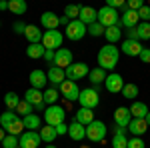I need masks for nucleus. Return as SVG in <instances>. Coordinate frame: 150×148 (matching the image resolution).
I'll list each match as a JSON object with an SVG mask.
<instances>
[{
  "label": "nucleus",
  "mask_w": 150,
  "mask_h": 148,
  "mask_svg": "<svg viewBox=\"0 0 150 148\" xmlns=\"http://www.w3.org/2000/svg\"><path fill=\"white\" fill-rule=\"evenodd\" d=\"M120 58V48L114 44H106L98 52V68L102 70H114Z\"/></svg>",
  "instance_id": "1"
},
{
  "label": "nucleus",
  "mask_w": 150,
  "mask_h": 148,
  "mask_svg": "<svg viewBox=\"0 0 150 148\" xmlns=\"http://www.w3.org/2000/svg\"><path fill=\"white\" fill-rule=\"evenodd\" d=\"M64 118H66V110H64L62 106H58V104H52V106H48L46 110H44V122H46L48 126L62 124Z\"/></svg>",
  "instance_id": "2"
},
{
  "label": "nucleus",
  "mask_w": 150,
  "mask_h": 148,
  "mask_svg": "<svg viewBox=\"0 0 150 148\" xmlns=\"http://www.w3.org/2000/svg\"><path fill=\"white\" fill-rule=\"evenodd\" d=\"M106 132H108V128H106V124L102 120H94V122H90L86 126V138L90 142H102L106 138Z\"/></svg>",
  "instance_id": "3"
},
{
  "label": "nucleus",
  "mask_w": 150,
  "mask_h": 148,
  "mask_svg": "<svg viewBox=\"0 0 150 148\" xmlns=\"http://www.w3.org/2000/svg\"><path fill=\"white\" fill-rule=\"evenodd\" d=\"M88 32V26L86 24H82L80 20H70V24L64 28V38H68V40H82L84 36Z\"/></svg>",
  "instance_id": "4"
},
{
  "label": "nucleus",
  "mask_w": 150,
  "mask_h": 148,
  "mask_svg": "<svg viewBox=\"0 0 150 148\" xmlns=\"http://www.w3.org/2000/svg\"><path fill=\"white\" fill-rule=\"evenodd\" d=\"M98 24H102L104 28H110V26H118L120 18H118V10L110 8V6H102L98 10Z\"/></svg>",
  "instance_id": "5"
},
{
  "label": "nucleus",
  "mask_w": 150,
  "mask_h": 148,
  "mask_svg": "<svg viewBox=\"0 0 150 148\" xmlns=\"http://www.w3.org/2000/svg\"><path fill=\"white\" fill-rule=\"evenodd\" d=\"M78 102H80V108H92L94 110V108L100 104L98 90H96V88H84V90H80Z\"/></svg>",
  "instance_id": "6"
},
{
  "label": "nucleus",
  "mask_w": 150,
  "mask_h": 148,
  "mask_svg": "<svg viewBox=\"0 0 150 148\" xmlns=\"http://www.w3.org/2000/svg\"><path fill=\"white\" fill-rule=\"evenodd\" d=\"M64 74H66V80L76 82V80H80V78H86L90 74V68H88L86 62H74L72 66H68V68L64 70Z\"/></svg>",
  "instance_id": "7"
},
{
  "label": "nucleus",
  "mask_w": 150,
  "mask_h": 148,
  "mask_svg": "<svg viewBox=\"0 0 150 148\" xmlns=\"http://www.w3.org/2000/svg\"><path fill=\"white\" fill-rule=\"evenodd\" d=\"M62 42H64V34L60 30H46L44 36H42V44L48 50H54V48H62Z\"/></svg>",
  "instance_id": "8"
},
{
  "label": "nucleus",
  "mask_w": 150,
  "mask_h": 148,
  "mask_svg": "<svg viewBox=\"0 0 150 148\" xmlns=\"http://www.w3.org/2000/svg\"><path fill=\"white\" fill-rule=\"evenodd\" d=\"M60 96H64L68 102H74V100H78V96H80V88L76 86V82L64 80V82L60 84Z\"/></svg>",
  "instance_id": "9"
},
{
  "label": "nucleus",
  "mask_w": 150,
  "mask_h": 148,
  "mask_svg": "<svg viewBox=\"0 0 150 148\" xmlns=\"http://www.w3.org/2000/svg\"><path fill=\"white\" fill-rule=\"evenodd\" d=\"M42 142L40 134L36 130H26L20 134V140H18V146L20 148H38V144Z\"/></svg>",
  "instance_id": "10"
},
{
  "label": "nucleus",
  "mask_w": 150,
  "mask_h": 148,
  "mask_svg": "<svg viewBox=\"0 0 150 148\" xmlns=\"http://www.w3.org/2000/svg\"><path fill=\"white\" fill-rule=\"evenodd\" d=\"M124 78L120 76V74H116V72H112V74H108L106 76V80H104V86H106V90L112 92V94H118V92H122V88H124Z\"/></svg>",
  "instance_id": "11"
},
{
  "label": "nucleus",
  "mask_w": 150,
  "mask_h": 148,
  "mask_svg": "<svg viewBox=\"0 0 150 148\" xmlns=\"http://www.w3.org/2000/svg\"><path fill=\"white\" fill-rule=\"evenodd\" d=\"M72 52H70L68 48H58L56 50V56H54V66H58V68L66 70L68 66H72L74 62H72Z\"/></svg>",
  "instance_id": "12"
},
{
  "label": "nucleus",
  "mask_w": 150,
  "mask_h": 148,
  "mask_svg": "<svg viewBox=\"0 0 150 148\" xmlns=\"http://www.w3.org/2000/svg\"><path fill=\"white\" fill-rule=\"evenodd\" d=\"M130 120H132L130 108H126V106H118V108L114 110V122H116V126H118V128H126V130H128Z\"/></svg>",
  "instance_id": "13"
},
{
  "label": "nucleus",
  "mask_w": 150,
  "mask_h": 148,
  "mask_svg": "<svg viewBox=\"0 0 150 148\" xmlns=\"http://www.w3.org/2000/svg\"><path fill=\"white\" fill-rule=\"evenodd\" d=\"M28 80H30V86L36 88V90H42L48 84V76H46L44 70H32L30 76H28Z\"/></svg>",
  "instance_id": "14"
},
{
  "label": "nucleus",
  "mask_w": 150,
  "mask_h": 148,
  "mask_svg": "<svg viewBox=\"0 0 150 148\" xmlns=\"http://www.w3.org/2000/svg\"><path fill=\"white\" fill-rule=\"evenodd\" d=\"M142 48H144V46L140 44V42H136V40H128L126 38V40L120 44V52L126 54V56H140Z\"/></svg>",
  "instance_id": "15"
},
{
  "label": "nucleus",
  "mask_w": 150,
  "mask_h": 148,
  "mask_svg": "<svg viewBox=\"0 0 150 148\" xmlns=\"http://www.w3.org/2000/svg\"><path fill=\"white\" fill-rule=\"evenodd\" d=\"M140 24V18H138V12L134 10H126L122 16H120V24L118 26H124L126 30H130V28H136Z\"/></svg>",
  "instance_id": "16"
},
{
  "label": "nucleus",
  "mask_w": 150,
  "mask_h": 148,
  "mask_svg": "<svg viewBox=\"0 0 150 148\" xmlns=\"http://www.w3.org/2000/svg\"><path fill=\"white\" fill-rule=\"evenodd\" d=\"M78 20H80L82 24H86V26H90V24L98 22V10H94L92 6H82Z\"/></svg>",
  "instance_id": "17"
},
{
  "label": "nucleus",
  "mask_w": 150,
  "mask_h": 148,
  "mask_svg": "<svg viewBox=\"0 0 150 148\" xmlns=\"http://www.w3.org/2000/svg\"><path fill=\"white\" fill-rule=\"evenodd\" d=\"M40 24L46 28V30H58L60 26V16H56L54 12H44L40 16Z\"/></svg>",
  "instance_id": "18"
},
{
  "label": "nucleus",
  "mask_w": 150,
  "mask_h": 148,
  "mask_svg": "<svg viewBox=\"0 0 150 148\" xmlns=\"http://www.w3.org/2000/svg\"><path fill=\"white\" fill-rule=\"evenodd\" d=\"M146 130H148V124H146L144 118H132L130 124H128V132H130L132 136H142Z\"/></svg>",
  "instance_id": "19"
},
{
  "label": "nucleus",
  "mask_w": 150,
  "mask_h": 148,
  "mask_svg": "<svg viewBox=\"0 0 150 148\" xmlns=\"http://www.w3.org/2000/svg\"><path fill=\"white\" fill-rule=\"evenodd\" d=\"M46 76H48V82H52V84H54V88H56V86H60V84L66 80V74H64V70L58 68V66H54V64L48 68Z\"/></svg>",
  "instance_id": "20"
},
{
  "label": "nucleus",
  "mask_w": 150,
  "mask_h": 148,
  "mask_svg": "<svg viewBox=\"0 0 150 148\" xmlns=\"http://www.w3.org/2000/svg\"><path fill=\"white\" fill-rule=\"evenodd\" d=\"M68 136L74 140V142H80V140H84L86 138V126H82L80 122H72V124H68Z\"/></svg>",
  "instance_id": "21"
},
{
  "label": "nucleus",
  "mask_w": 150,
  "mask_h": 148,
  "mask_svg": "<svg viewBox=\"0 0 150 148\" xmlns=\"http://www.w3.org/2000/svg\"><path fill=\"white\" fill-rule=\"evenodd\" d=\"M24 100L26 102H30L32 106H40V104L44 102V92L42 90H36V88H28V90L24 92Z\"/></svg>",
  "instance_id": "22"
},
{
  "label": "nucleus",
  "mask_w": 150,
  "mask_h": 148,
  "mask_svg": "<svg viewBox=\"0 0 150 148\" xmlns=\"http://www.w3.org/2000/svg\"><path fill=\"white\" fill-rule=\"evenodd\" d=\"M24 36H26V40H28L30 44H40V42H42L44 32H40V28H38V26H34V24H28V26H26Z\"/></svg>",
  "instance_id": "23"
},
{
  "label": "nucleus",
  "mask_w": 150,
  "mask_h": 148,
  "mask_svg": "<svg viewBox=\"0 0 150 148\" xmlns=\"http://www.w3.org/2000/svg\"><path fill=\"white\" fill-rule=\"evenodd\" d=\"M112 148H128L126 128H118V126H114V138H112Z\"/></svg>",
  "instance_id": "24"
},
{
  "label": "nucleus",
  "mask_w": 150,
  "mask_h": 148,
  "mask_svg": "<svg viewBox=\"0 0 150 148\" xmlns=\"http://www.w3.org/2000/svg\"><path fill=\"white\" fill-rule=\"evenodd\" d=\"M22 124H24V128H28V130H40L42 128V118L38 116V114H28V116H24L22 118Z\"/></svg>",
  "instance_id": "25"
},
{
  "label": "nucleus",
  "mask_w": 150,
  "mask_h": 148,
  "mask_svg": "<svg viewBox=\"0 0 150 148\" xmlns=\"http://www.w3.org/2000/svg\"><path fill=\"white\" fill-rule=\"evenodd\" d=\"M76 122H80L82 126H88L90 122H94V112L92 108H80L78 112H76V118H74Z\"/></svg>",
  "instance_id": "26"
},
{
  "label": "nucleus",
  "mask_w": 150,
  "mask_h": 148,
  "mask_svg": "<svg viewBox=\"0 0 150 148\" xmlns=\"http://www.w3.org/2000/svg\"><path fill=\"white\" fill-rule=\"evenodd\" d=\"M38 134H40V138H42V142H46V144H52L54 140H56V128L54 126H42L40 130H38Z\"/></svg>",
  "instance_id": "27"
},
{
  "label": "nucleus",
  "mask_w": 150,
  "mask_h": 148,
  "mask_svg": "<svg viewBox=\"0 0 150 148\" xmlns=\"http://www.w3.org/2000/svg\"><path fill=\"white\" fill-rule=\"evenodd\" d=\"M18 120V114L14 112V110H6V112L0 114V128H4V130H8L14 122Z\"/></svg>",
  "instance_id": "28"
},
{
  "label": "nucleus",
  "mask_w": 150,
  "mask_h": 148,
  "mask_svg": "<svg viewBox=\"0 0 150 148\" xmlns=\"http://www.w3.org/2000/svg\"><path fill=\"white\" fill-rule=\"evenodd\" d=\"M44 54H46V48H44L42 42L40 44H28V48H26V56L28 58L38 60V58H44Z\"/></svg>",
  "instance_id": "29"
},
{
  "label": "nucleus",
  "mask_w": 150,
  "mask_h": 148,
  "mask_svg": "<svg viewBox=\"0 0 150 148\" xmlns=\"http://www.w3.org/2000/svg\"><path fill=\"white\" fill-rule=\"evenodd\" d=\"M148 106L144 102H132V106H130V114H132V118H146V114H148Z\"/></svg>",
  "instance_id": "30"
},
{
  "label": "nucleus",
  "mask_w": 150,
  "mask_h": 148,
  "mask_svg": "<svg viewBox=\"0 0 150 148\" xmlns=\"http://www.w3.org/2000/svg\"><path fill=\"white\" fill-rule=\"evenodd\" d=\"M104 38L108 40V44H116V42L122 38L120 26H110V28H106V30H104Z\"/></svg>",
  "instance_id": "31"
},
{
  "label": "nucleus",
  "mask_w": 150,
  "mask_h": 148,
  "mask_svg": "<svg viewBox=\"0 0 150 148\" xmlns=\"http://www.w3.org/2000/svg\"><path fill=\"white\" fill-rule=\"evenodd\" d=\"M8 10L14 12L16 16H22L24 12L28 10V6H26L24 0H10V2H8Z\"/></svg>",
  "instance_id": "32"
},
{
  "label": "nucleus",
  "mask_w": 150,
  "mask_h": 148,
  "mask_svg": "<svg viewBox=\"0 0 150 148\" xmlns=\"http://www.w3.org/2000/svg\"><path fill=\"white\" fill-rule=\"evenodd\" d=\"M120 94H122V98H128V100H134V98L138 96V86H136L134 82H126Z\"/></svg>",
  "instance_id": "33"
},
{
  "label": "nucleus",
  "mask_w": 150,
  "mask_h": 148,
  "mask_svg": "<svg viewBox=\"0 0 150 148\" xmlns=\"http://www.w3.org/2000/svg\"><path fill=\"white\" fill-rule=\"evenodd\" d=\"M106 70H102V68H92L90 70V74H88V80L92 82V84H102L104 80H106Z\"/></svg>",
  "instance_id": "34"
},
{
  "label": "nucleus",
  "mask_w": 150,
  "mask_h": 148,
  "mask_svg": "<svg viewBox=\"0 0 150 148\" xmlns=\"http://www.w3.org/2000/svg\"><path fill=\"white\" fill-rule=\"evenodd\" d=\"M58 98H60V90H56L54 86L44 90V104H46V106H52V104H56Z\"/></svg>",
  "instance_id": "35"
},
{
  "label": "nucleus",
  "mask_w": 150,
  "mask_h": 148,
  "mask_svg": "<svg viewBox=\"0 0 150 148\" xmlns=\"http://www.w3.org/2000/svg\"><path fill=\"white\" fill-rule=\"evenodd\" d=\"M18 102H20V96H18L16 92H6V96H4V104H6L8 110H16Z\"/></svg>",
  "instance_id": "36"
},
{
  "label": "nucleus",
  "mask_w": 150,
  "mask_h": 148,
  "mask_svg": "<svg viewBox=\"0 0 150 148\" xmlns=\"http://www.w3.org/2000/svg\"><path fill=\"white\" fill-rule=\"evenodd\" d=\"M138 32V40H150V22H140L136 26Z\"/></svg>",
  "instance_id": "37"
},
{
  "label": "nucleus",
  "mask_w": 150,
  "mask_h": 148,
  "mask_svg": "<svg viewBox=\"0 0 150 148\" xmlns=\"http://www.w3.org/2000/svg\"><path fill=\"white\" fill-rule=\"evenodd\" d=\"M32 108H34V106H32L30 102H26V100H20L14 112H16V114H20V116L24 118V116H28V114H32Z\"/></svg>",
  "instance_id": "38"
},
{
  "label": "nucleus",
  "mask_w": 150,
  "mask_h": 148,
  "mask_svg": "<svg viewBox=\"0 0 150 148\" xmlns=\"http://www.w3.org/2000/svg\"><path fill=\"white\" fill-rule=\"evenodd\" d=\"M80 8H82V6L68 4V6L64 8V16H66V18H70V20H78V16H80Z\"/></svg>",
  "instance_id": "39"
},
{
  "label": "nucleus",
  "mask_w": 150,
  "mask_h": 148,
  "mask_svg": "<svg viewBox=\"0 0 150 148\" xmlns=\"http://www.w3.org/2000/svg\"><path fill=\"white\" fill-rule=\"evenodd\" d=\"M104 30H106V28H104L102 24H98V22H94V24L88 26V34H90V36H102Z\"/></svg>",
  "instance_id": "40"
},
{
  "label": "nucleus",
  "mask_w": 150,
  "mask_h": 148,
  "mask_svg": "<svg viewBox=\"0 0 150 148\" xmlns=\"http://www.w3.org/2000/svg\"><path fill=\"white\" fill-rule=\"evenodd\" d=\"M22 128H24V124H22V120L18 118L14 124L8 128V134H12V136H18V134H22Z\"/></svg>",
  "instance_id": "41"
},
{
  "label": "nucleus",
  "mask_w": 150,
  "mask_h": 148,
  "mask_svg": "<svg viewBox=\"0 0 150 148\" xmlns=\"http://www.w3.org/2000/svg\"><path fill=\"white\" fill-rule=\"evenodd\" d=\"M0 144H2L4 148H16V146H18V138L12 136V134H8V136H6L4 140H2V142H0Z\"/></svg>",
  "instance_id": "42"
},
{
  "label": "nucleus",
  "mask_w": 150,
  "mask_h": 148,
  "mask_svg": "<svg viewBox=\"0 0 150 148\" xmlns=\"http://www.w3.org/2000/svg\"><path fill=\"white\" fill-rule=\"evenodd\" d=\"M138 18L142 20V22H150V6L144 4V6L140 8V10H138Z\"/></svg>",
  "instance_id": "43"
},
{
  "label": "nucleus",
  "mask_w": 150,
  "mask_h": 148,
  "mask_svg": "<svg viewBox=\"0 0 150 148\" xmlns=\"http://www.w3.org/2000/svg\"><path fill=\"white\" fill-rule=\"evenodd\" d=\"M128 148H144V140H142L140 136L128 138Z\"/></svg>",
  "instance_id": "44"
},
{
  "label": "nucleus",
  "mask_w": 150,
  "mask_h": 148,
  "mask_svg": "<svg viewBox=\"0 0 150 148\" xmlns=\"http://www.w3.org/2000/svg\"><path fill=\"white\" fill-rule=\"evenodd\" d=\"M126 4H128V10H134V12H138L140 8L144 6V2H142V0H128Z\"/></svg>",
  "instance_id": "45"
},
{
  "label": "nucleus",
  "mask_w": 150,
  "mask_h": 148,
  "mask_svg": "<svg viewBox=\"0 0 150 148\" xmlns=\"http://www.w3.org/2000/svg\"><path fill=\"white\" fill-rule=\"evenodd\" d=\"M138 58L144 62V64H150V48H142V52H140Z\"/></svg>",
  "instance_id": "46"
},
{
  "label": "nucleus",
  "mask_w": 150,
  "mask_h": 148,
  "mask_svg": "<svg viewBox=\"0 0 150 148\" xmlns=\"http://www.w3.org/2000/svg\"><path fill=\"white\" fill-rule=\"evenodd\" d=\"M54 128H56V134H58V136H64V134H68V124H66V122H62V124L54 126Z\"/></svg>",
  "instance_id": "47"
},
{
  "label": "nucleus",
  "mask_w": 150,
  "mask_h": 148,
  "mask_svg": "<svg viewBox=\"0 0 150 148\" xmlns=\"http://www.w3.org/2000/svg\"><path fill=\"white\" fill-rule=\"evenodd\" d=\"M26 26H28V24H24V22H14L16 34H24V32H26Z\"/></svg>",
  "instance_id": "48"
},
{
  "label": "nucleus",
  "mask_w": 150,
  "mask_h": 148,
  "mask_svg": "<svg viewBox=\"0 0 150 148\" xmlns=\"http://www.w3.org/2000/svg\"><path fill=\"white\" fill-rule=\"evenodd\" d=\"M126 36H128V40H136V42H140V40H138V32H136V28H130V30H126Z\"/></svg>",
  "instance_id": "49"
},
{
  "label": "nucleus",
  "mask_w": 150,
  "mask_h": 148,
  "mask_svg": "<svg viewBox=\"0 0 150 148\" xmlns=\"http://www.w3.org/2000/svg\"><path fill=\"white\" fill-rule=\"evenodd\" d=\"M54 56H56V50H48V48H46L44 60H48V62H54Z\"/></svg>",
  "instance_id": "50"
},
{
  "label": "nucleus",
  "mask_w": 150,
  "mask_h": 148,
  "mask_svg": "<svg viewBox=\"0 0 150 148\" xmlns=\"http://www.w3.org/2000/svg\"><path fill=\"white\" fill-rule=\"evenodd\" d=\"M68 24H70V18H66V16H60V26H64V28H66Z\"/></svg>",
  "instance_id": "51"
},
{
  "label": "nucleus",
  "mask_w": 150,
  "mask_h": 148,
  "mask_svg": "<svg viewBox=\"0 0 150 148\" xmlns=\"http://www.w3.org/2000/svg\"><path fill=\"white\" fill-rule=\"evenodd\" d=\"M0 10H8V2H6V0L0 2Z\"/></svg>",
  "instance_id": "52"
},
{
  "label": "nucleus",
  "mask_w": 150,
  "mask_h": 148,
  "mask_svg": "<svg viewBox=\"0 0 150 148\" xmlns=\"http://www.w3.org/2000/svg\"><path fill=\"white\" fill-rule=\"evenodd\" d=\"M4 138H6V130H4V128H0V142H2Z\"/></svg>",
  "instance_id": "53"
},
{
  "label": "nucleus",
  "mask_w": 150,
  "mask_h": 148,
  "mask_svg": "<svg viewBox=\"0 0 150 148\" xmlns=\"http://www.w3.org/2000/svg\"><path fill=\"white\" fill-rule=\"evenodd\" d=\"M144 120H146V124H148V126H150V112H148V114H146V118H144Z\"/></svg>",
  "instance_id": "54"
},
{
  "label": "nucleus",
  "mask_w": 150,
  "mask_h": 148,
  "mask_svg": "<svg viewBox=\"0 0 150 148\" xmlns=\"http://www.w3.org/2000/svg\"><path fill=\"white\" fill-rule=\"evenodd\" d=\"M46 148H56V146H54V144H46Z\"/></svg>",
  "instance_id": "55"
},
{
  "label": "nucleus",
  "mask_w": 150,
  "mask_h": 148,
  "mask_svg": "<svg viewBox=\"0 0 150 148\" xmlns=\"http://www.w3.org/2000/svg\"><path fill=\"white\" fill-rule=\"evenodd\" d=\"M0 26H2V22H0Z\"/></svg>",
  "instance_id": "56"
},
{
  "label": "nucleus",
  "mask_w": 150,
  "mask_h": 148,
  "mask_svg": "<svg viewBox=\"0 0 150 148\" xmlns=\"http://www.w3.org/2000/svg\"><path fill=\"white\" fill-rule=\"evenodd\" d=\"M16 148H20V146H16Z\"/></svg>",
  "instance_id": "57"
}]
</instances>
